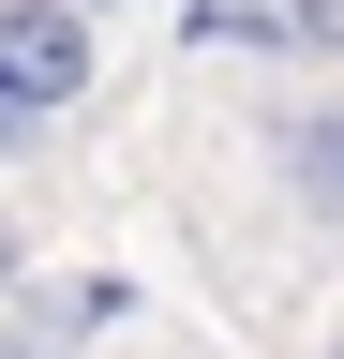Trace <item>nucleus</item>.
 I'll use <instances>...</instances> for the list:
<instances>
[{
  "mask_svg": "<svg viewBox=\"0 0 344 359\" xmlns=\"http://www.w3.org/2000/svg\"><path fill=\"white\" fill-rule=\"evenodd\" d=\"M270 165H284L299 224H329V240H344V105H299V120L270 135Z\"/></svg>",
  "mask_w": 344,
  "mask_h": 359,
  "instance_id": "2",
  "label": "nucleus"
},
{
  "mask_svg": "<svg viewBox=\"0 0 344 359\" xmlns=\"http://www.w3.org/2000/svg\"><path fill=\"white\" fill-rule=\"evenodd\" d=\"M90 15H105V0H90Z\"/></svg>",
  "mask_w": 344,
  "mask_h": 359,
  "instance_id": "7",
  "label": "nucleus"
},
{
  "mask_svg": "<svg viewBox=\"0 0 344 359\" xmlns=\"http://www.w3.org/2000/svg\"><path fill=\"white\" fill-rule=\"evenodd\" d=\"M225 45H315V60H344V0H240V15H209Z\"/></svg>",
  "mask_w": 344,
  "mask_h": 359,
  "instance_id": "3",
  "label": "nucleus"
},
{
  "mask_svg": "<svg viewBox=\"0 0 344 359\" xmlns=\"http://www.w3.org/2000/svg\"><path fill=\"white\" fill-rule=\"evenodd\" d=\"M90 75H105V30H90V0H0V90L15 105H90Z\"/></svg>",
  "mask_w": 344,
  "mask_h": 359,
  "instance_id": "1",
  "label": "nucleus"
},
{
  "mask_svg": "<svg viewBox=\"0 0 344 359\" xmlns=\"http://www.w3.org/2000/svg\"><path fill=\"white\" fill-rule=\"evenodd\" d=\"M46 135H60L46 105H15V90H0V165H30V150H46Z\"/></svg>",
  "mask_w": 344,
  "mask_h": 359,
  "instance_id": "4",
  "label": "nucleus"
},
{
  "mask_svg": "<svg viewBox=\"0 0 344 359\" xmlns=\"http://www.w3.org/2000/svg\"><path fill=\"white\" fill-rule=\"evenodd\" d=\"M329 359H344V344H329Z\"/></svg>",
  "mask_w": 344,
  "mask_h": 359,
  "instance_id": "8",
  "label": "nucleus"
},
{
  "mask_svg": "<svg viewBox=\"0 0 344 359\" xmlns=\"http://www.w3.org/2000/svg\"><path fill=\"white\" fill-rule=\"evenodd\" d=\"M0 359H75L60 330H15V314H0Z\"/></svg>",
  "mask_w": 344,
  "mask_h": 359,
  "instance_id": "5",
  "label": "nucleus"
},
{
  "mask_svg": "<svg viewBox=\"0 0 344 359\" xmlns=\"http://www.w3.org/2000/svg\"><path fill=\"white\" fill-rule=\"evenodd\" d=\"M0 285H15V240H0Z\"/></svg>",
  "mask_w": 344,
  "mask_h": 359,
  "instance_id": "6",
  "label": "nucleus"
}]
</instances>
